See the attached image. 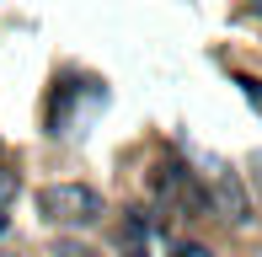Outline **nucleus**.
<instances>
[{"instance_id":"obj_2","label":"nucleus","mask_w":262,"mask_h":257,"mask_svg":"<svg viewBox=\"0 0 262 257\" xmlns=\"http://www.w3.org/2000/svg\"><path fill=\"white\" fill-rule=\"evenodd\" d=\"M209 215L230 220V225H246V220H252V193H246L241 172H230V166H220V172H214V188H209Z\"/></svg>"},{"instance_id":"obj_3","label":"nucleus","mask_w":262,"mask_h":257,"mask_svg":"<svg viewBox=\"0 0 262 257\" xmlns=\"http://www.w3.org/2000/svg\"><path fill=\"white\" fill-rule=\"evenodd\" d=\"M156 193H161V198H177L187 215H209V188H204L187 166H177V161H166V166L156 172Z\"/></svg>"},{"instance_id":"obj_9","label":"nucleus","mask_w":262,"mask_h":257,"mask_svg":"<svg viewBox=\"0 0 262 257\" xmlns=\"http://www.w3.org/2000/svg\"><path fill=\"white\" fill-rule=\"evenodd\" d=\"M252 11H257V16H262V0H257V6H252Z\"/></svg>"},{"instance_id":"obj_8","label":"nucleus","mask_w":262,"mask_h":257,"mask_svg":"<svg viewBox=\"0 0 262 257\" xmlns=\"http://www.w3.org/2000/svg\"><path fill=\"white\" fill-rule=\"evenodd\" d=\"M0 236H6V215H0Z\"/></svg>"},{"instance_id":"obj_4","label":"nucleus","mask_w":262,"mask_h":257,"mask_svg":"<svg viewBox=\"0 0 262 257\" xmlns=\"http://www.w3.org/2000/svg\"><path fill=\"white\" fill-rule=\"evenodd\" d=\"M16 193H21V177H16V172H6V166H0V215H6V209L16 204Z\"/></svg>"},{"instance_id":"obj_6","label":"nucleus","mask_w":262,"mask_h":257,"mask_svg":"<svg viewBox=\"0 0 262 257\" xmlns=\"http://www.w3.org/2000/svg\"><path fill=\"white\" fill-rule=\"evenodd\" d=\"M54 257H97V252L80 247V241H54Z\"/></svg>"},{"instance_id":"obj_7","label":"nucleus","mask_w":262,"mask_h":257,"mask_svg":"<svg viewBox=\"0 0 262 257\" xmlns=\"http://www.w3.org/2000/svg\"><path fill=\"white\" fill-rule=\"evenodd\" d=\"M123 257H150V252L145 247H123Z\"/></svg>"},{"instance_id":"obj_5","label":"nucleus","mask_w":262,"mask_h":257,"mask_svg":"<svg viewBox=\"0 0 262 257\" xmlns=\"http://www.w3.org/2000/svg\"><path fill=\"white\" fill-rule=\"evenodd\" d=\"M235 86H241V97L262 113V80H257V75H235Z\"/></svg>"},{"instance_id":"obj_1","label":"nucleus","mask_w":262,"mask_h":257,"mask_svg":"<svg viewBox=\"0 0 262 257\" xmlns=\"http://www.w3.org/2000/svg\"><path fill=\"white\" fill-rule=\"evenodd\" d=\"M38 215L49 225H97L107 204L91 182H49V188H38Z\"/></svg>"}]
</instances>
